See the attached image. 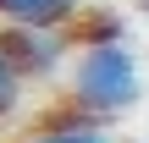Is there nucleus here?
I'll return each mask as SVG.
<instances>
[{
    "mask_svg": "<svg viewBox=\"0 0 149 143\" xmlns=\"http://www.w3.org/2000/svg\"><path fill=\"white\" fill-rule=\"evenodd\" d=\"M83 0H0V28H72Z\"/></svg>",
    "mask_w": 149,
    "mask_h": 143,
    "instance_id": "3",
    "label": "nucleus"
},
{
    "mask_svg": "<svg viewBox=\"0 0 149 143\" xmlns=\"http://www.w3.org/2000/svg\"><path fill=\"white\" fill-rule=\"evenodd\" d=\"M66 94L77 105V116H94V121H116L127 116L138 99H144V72H138V55L105 33V39H83L72 66H66Z\"/></svg>",
    "mask_w": 149,
    "mask_h": 143,
    "instance_id": "1",
    "label": "nucleus"
},
{
    "mask_svg": "<svg viewBox=\"0 0 149 143\" xmlns=\"http://www.w3.org/2000/svg\"><path fill=\"white\" fill-rule=\"evenodd\" d=\"M22 94H28V77L17 72L11 50H6V39H0V121H11V116L22 110Z\"/></svg>",
    "mask_w": 149,
    "mask_h": 143,
    "instance_id": "5",
    "label": "nucleus"
},
{
    "mask_svg": "<svg viewBox=\"0 0 149 143\" xmlns=\"http://www.w3.org/2000/svg\"><path fill=\"white\" fill-rule=\"evenodd\" d=\"M0 39H6V50H11V61L28 83H44V77L66 72L72 55H77L66 28H0Z\"/></svg>",
    "mask_w": 149,
    "mask_h": 143,
    "instance_id": "2",
    "label": "nucleus"
},
{
    "mask_svg": "<svg viewBox=\"0 0 149 143\" xmlns=\"http://www.w3.org/2000/svg\"><path fill=\"white\" fill-rule=\"evenodd\" d=\"M22 143H111V132H105L94 116H72V121H50V127L28 132Z\"/></svg>",
    "mask_w": 149,
    "mask_h": 143,
    "instance_id": "4",
    "label": "nucleus"
}]
</instances>
